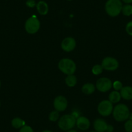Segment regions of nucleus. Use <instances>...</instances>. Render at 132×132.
Listing matches in <instances>:
<instances>
[{
	"mask_svg": "<svg viewBox=\"0 0 132 132\" xmlns=\"http://www.w3.org/2000/svg\"><path fill=\"white\" fill-rule=\"evenodd\" d=\"M67 132H77V131L76 130H75V129H70V130L68 131Z\"/></svg>",
	"mask_w": 132,
	"mask_h": 132,
	"instance_id": "29",
	"label": "nucleus"
},
{
	"mask_svg": "<svg viewBox=\"0 0 132 132\" xmlns=\"http://www.w3.org/2000/svg\"><path fill=\"white\" fill-rule=\"evenodd\" d=\"M126 31L128 35L132 36V21L128 23L126 26Z\"/></svg>",
	"mask_w": 132,
	"mask_h": 132,
	"instance_id": "24",
	"label": "nucleus"
},
{
	"mask_svg": "<svg viewBox=\"0 0 132 132\" xmlns=\"http://www.w3.org/2000/svg\"><path fill=\"white\" fill-rule=\"evenodd\" d=\"M104 69L102 68V65L99 64L95 65L92 68V69H91V71H92V73L95 75H101V73H102L103 72Z\"/></svg>",
	"mask_w": 132,
	"mask_h": 132,
	"instance_id": "20",
	"label": "nucleus"
},
{
	"mask_svg": "<svg viewBox=\"0 0 132 132\" xmlns=\"http://www.w3.org/2000/svg\"><path fill=\"white\" fill-rule=\"evenodd\" d=\"M124 128L127 132H132V120H128L124 124Z\"/></svg>",
	"mask_w": 132,
	"mask_h": 132,
	"instance_id": "23",
	"label": "nucleus"
},
{
	"mask_svg": "<svg viewBox=\"0 0 132 132\" xmlns=\"http://www.w3.org/2000/svg\"><path fill=\"white\" fill-rule=\"evenodd\" d=\"M90 132H96V131H90Z\"/></svg>",
	"mask_w": 132,
	"mask_h": 132,
	"instance_id": "33",
	"label": "nucleus"
},
{
	"mask_svg": "<svg viewBox=\"0 0 132 132\" xmlns=\"http://www.w3.org/2000/svg\"><path fill=\"white\" fill-rule=\"evenodd\" d=\"M77 126L81 130H87L90 126V121L87 117L84 116H79L77 119Z\"/></svg>",
	"mask_w": 132,
	"mask_h": 132,
	"instance_id": "11",
	"label": "nucleus"
},
{
	"mask_svg": "<svg viewBox=\"0 0 132 132\" xmlns=\"http://www.w3.org/2000/svg\"><path fill=\"white\" fill-rule=\"evenodd\" d=\"M19 132H34V131L30 126L25 125L22 128H20V130Z\"/></svg>",
	"mask_w": 132,
	"mask_h": 132,
	"instance_id": "26",
	"label": "nucleus"
},
{
	"mask_svg": "<svg viewBox=\"0 0 132 132\" xmlns=\"http://www.w3.org/2000/svg\"><path fill=\"white\" fill-rule=\"evenodd\" d=\"M66 85L69 87H73L76 86L77 83V78L76 76L74 75H67L65 79Z\"/></svg>",
	"mask_w": 132,
	"mask_h": 132,
	"instance_id": "17",
	"label": "nucleus"
},
{
	"mask_svg": "<svg viewBox=\"0 0 132 132\" xmlns=\"http://www.w3.org/2000/svg\"><path fill=\"white\" fill-rule=\"evenodd\" d=\"M121 97L126 101L132 100V87L131 86H125L122 88L120 91Z\"/></svg>",
	"mask_w": 132,
	"mask_h": 132,
	"instance_id": "14",
	"label": "nucleus"
},
{
	"mask_svg": "<svg viewBox=\"0 0 132 132\" xmlns=\"http://www.w3.org/2000/svg\"><path fill=\"white\" fill-rule=\"evenodd\" d=\"M113 116L117 122H123L129 119L130 112L128 106L124 104H119L113 110Z\"/></svg>",
	"mask_w": 132,
	"mask_h": 132,
	"instance_id": "2",
	"label": "nucleus"
},
{
	"mask_svg": "<svg viewBox=\"0 0 132 132\" xmlns=\"http://www.w3.org/2000/svg\"><path fill=\"white\" fill-rule=\"evenodd\" d=\"M121 12L126 16H130L131 15H132L131 5L126 4L125 5H123Z\"/></svg>",
	"mask_w": 132,
	"mask_h": 132,
	"instance_id": "19",
	"label": "nucleus"
},
{
	"mask_svg": "<svg viewBox=\"0 0 132 132\" xmlns=\"http://www.w3.org/2000/svg\"><path fill=\"white\" fill-rule=\"evenodd\" d=\"M121 1L124 2V3H126V4H131V3H132V0H121Z\"/></svg>",
	"mask_w": 132,
	"mask_h": 132,
	"instance_id": "28",
	"label": "nucleus"
},
{
	"mask_svg": "<svg viewBox=\"0 0 132 132\" xmlns=\"http://www.w3.org/2000/svg\"><path fill=\"white\" fill-rule=\"evenodd\" d=\"M122 7L121 0H108L105 4V11L111 17H116L122 12Z\"/></svg>",
	"mask_w": 132,
	"mask_h": 132,
	"instance_id": "1",
	"label": "nucleus"
},
{
	"mask_svg": "<svg viewBox=\"0 0 132 132\" xmlns=\"http://www.w3.org/2000/svg\"><path fill=\"white\" fill-rule=\"evenodd\" d=\"M68 1H73V0H68Z\"/></svg>",
	"mask_w": 132,
	"mask_h": 132,
	"instance_id": "31",
	"label": "nucleus"
},
{
	"mask_svg": "<svg viewBox=\"0 0 132 132\" xmlns=\"http://www.w3.org/2000/svg\"><path fill=\"white\" fill-rule=\"evenodd\" d=\"M121 95L120 92L117 91H113L109 95V101L113 104L120 102L121 99Z\"/></svg>",
	"mask_w": 132,
	"mask_h": 132,
	"instance_id": "16",
	"label": "nucleus"
},
{
	"mask_svg": "<svg viewBox=\"0 0 132 132\" xmlns=\"http://www.w3.org/2000/svg\"><path fill=\"white\" fill-rule=\"evenodd\" d=\"M58 65L60 71L66 75H74L77 70L75 62L70 58H62L59 61Z\"/></svg>",
	"mask_w": 132,
	"mask_h": 132,
	"instance_id": "3",
	"label": "nucleus"
},
{
	"mask_svg": "<svg viewBox=\"0 0 132 132\" xmlns=\"http://www.w3.org/2000/svg\"><path fill=\"white\" fill-rule=\"evenodd\" d=\"M113 108V104L109 100H104L98 104L97 110L101 115L107 117L112 113Z\"/></svg>",
	"mask_w": 132,
	"mask_h": 132,
	"instance_id": "6",
	"label": "nucleus"
},
{
	"mask_svg": "<svg viewBox=\"0 0 132 132\" xmlns=\"http://www.w3.org/2000/svg\"><path fill=\"white\" fill-rule=\"evenodd\" d=\"M42 132H52L51 131H49V130H45V131H42Z\"/></svg>",
	"mask_w": 132,
	"mask_h": 132,
	"instance_id": "30",
	"label": "nucleus"
},
{
	"mask_svg": "<svg viewBox=\"0 0 132 132\" xmlns=\"http://www.w3.org/2000/svg\"><path fill=\"white\" fill-rule=\"evenodd\" d=\"M93 127L96 132L106 131L108 124L104 119H97L94 121Z\"/></svg>",
	"mask_w": 132,
	"mask_h": 132,
	"instance_id": "12",
	"label": "nucleus"
},
{
	"mask_svg": "<svg viewBox=\"0 0 132 132\" xmlns=\"http://www.w3.org/2000/svg\"><path fill=\"white\" fill-rule=\"evenodd\" d=\"M0 86H1V82H0Z\"/></svg>",
	"mask_w": 132,
	"mask_h": 132,
	"instance_id": "32",
	"label": "nucleus"
},
{
	"mask_svg": "<svg viewBox=\"0 0 132 132\" xmlns=\"http://www.w3.org/2000/svg\"><path fill=\"white\" fill-rule=\"evenodd\" d=\"M113 131V127L110 124H108L107 129H106V131L107 132H112Z\"/></svg>",
	"mask_w": 132,
	"mask_h": 132,
	"instance_id": "27",
	"label": "nucleus"
},
{
	"mask_svg": "<svg viewBox=\"0 0 132 132\" xmlns=\"http://www.w3.org/2000/svg\"><path fill=\"white\" fill-rule=\"evenodd\" d=\"M77 46L76 40L72 37H67L62 40L61 43V47L65 52L69 53L75 49Z\"/></svg>",
	"mask_w": 132,
	"mask_h": 132,
	"instance_id": "10",
	"label": "nucleus"
},
{
	"mask_svg": "<svg viewBox=\"0 0 132 132\" xmlns=\"http://www.w3.org/2000/svg\"><path fill=\"white\" fill-rule=\"evenodd\" d=\"M102 68L108 71H114L118 69L119 63L117 60L111 56L106 57L102 61L101 63Z\"/></svg>",
	"mask_w": 132,
	"mask_h": 132,
	"instance_id": "7",
	"label": "nucleus"
},
{
	"mask_svg": "<svg viewBox=\"0 0 132 132\" xmlns=\"http://www.w3.org/2000/svg\"><path fill=\"white\" fill-rule=\"evenodd\" d=\"M60 119V113L59 111L54 110L51 111L49 115V119L51 122H56Z\"/></svg>",
	"mask_w": 132,
	"mask_h": 132,
	"instance_id": "21",
	"label": "nucleus"
},
{
	"mask_svg": "<svg viewBox=\"0 0 132 132\" xmlns=\"http://www.w3.org/2000/svg\"><path fill=\"white\" fill-rule=\"evenodd\" d=\"M68 100L66 99L65 96H62V95L56 96L53 102V106H54V109L59 112L64 111L68 108Z\"/></svg>",
	"mask_w": 132,
	"mask_h": 132,
	"instance_id": "9",
	"label": "nucleus"
},
{
	"mask_svg": "<svg viewBox=\"0 0 132 132\" xmlns=\"http://www.w3.org/2000/svg\"><path fill=\"white\" fill-rule=\"evenodd\" d=\"M0 105H1V103H0Z\"/></svg>",
	"mask_w": 132,
	"mask_h": 132,
	"instance_id": "34",
	"label": "nucleus"
},
{
	"mask_svg": "<svg viewBox=\"0 0 132 132\" xmlns=\"http://www.w3.org/2000/svg\"><path fill=\"white\" fill-rule=\"evenodd\" d=\"M96 89V86L91 83H86L82 87V91L86 95H91L93 93Z\"/></svg>",
	"mask_w": 132,
	"mask_h": 132,
	"instance_id": "15",
	"label": "nucleus"
},
{
	"mask_svg": "<svg viewBox=\"0 0 132 132\" xmlns=\"http://www.w3.org/2000/svg\"><path fill=\"white\" fill-rule=\"evenodd\" d=\"M36 9L38 12L42 16H45L49 12V6L44 1H40L36 3Z\"/></svg>",
	"mask_w": 132,
	"mask_h": 132,
	"instance_id": "13",
	"label": "nucleus"
},
{
	"mask_svg": "<svg viewBox=\"0 0 132 132\" xmlns=\"http://www.w3.org/2000/svg\"><path fill=\"white\" fill-rule=\"evenodd\" d=\"M112 87L113 82L110 78H106V77H102V78H100L96 81V88L100 92H108Z\"/></svg>",
	"mask_w": 132,
	"mask_h": 132,
	"instance_id": "8",
	"label": "nucleus"
},
{
	"mask_svg": "<svg viewBox=\"0 0 132 132\" xmlns=\"http://www.w3.org/2000/svg\"><path fill=\"white\" fill-rule=\"evenodd\" d=\"M77 118L73 114H66L61 117L58 120V127L63 131L72 129L76 125Z\"/></svg>",
	"mask_w": 132,
	"mask_h": 132,
	"instance_id": "4",
	"label": "nucleus"
},
{
	"mask_svg": "<svg viewBox=\"0 0 132 132\" xmlns=\"http://www.w3.org/2000/svg\"><path fill=\"white\" fill-rule=\"evenodd\" d=\"M26 5L29 8H34L36 6V3L35 0H27Z\"/></svg>",
	"mask_w": 132,
	"mask_h": 132,
	"instance_id": "25",
	"label": "nucleus"
},
{
	"mask_svg": "<svg viewBox=\"0 0 132 132\" xmlns=\"http://www.w3.org/2000/svg\"><path fill=\"white\" fill-rule=\"evenodd\" d=\"M40 29V21L36 16H32L26 20L25 29L30 35H34L38 32Z\"/></svg>",
	"mask_w": 132,
	"mask_h": 132,
	"instance_id": "5",
	"label": "nucleus"
},
{
	"mask_svg": "<svg viewBox=\"0 0 132 132\" xmlns=\"http://www.w3.org/2000/svg\"><path fill=\"white\" fill-rule=\"evenodd\" d=\"M113 87L115 89V91H120L123 87L122 83L119 80H116L113 83Z\"/></svg>",
	"mask_w": 132,
	"mask_h": 132,
	"instance_id": "22",
	"label": "nucleus"
},
{
	"mask_svg": "<svg viewBox=\"0 0 132 132\" xmlns=\"http://www.w3.org/2000/svg\"><path fill=\"white\" fill-rule=\"evenodd\" d=\"M11 124L14 128H16V129H19V128H21L25 125V122L21 118L16 117L12 119Z\"/></svg>",
	"mask_w": 132,
	"mask_h": 132,
	"instance_id": "18",
	"label": "nucleus"
}]
</instances>
